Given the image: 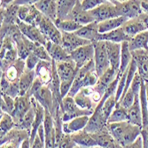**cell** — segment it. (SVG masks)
I'll return each instance as SVG.
<instances>
[{
	"mask_svg": "<svg viewBox=\"0 0 148 148\" xmlns=\"http://www.w3.org/2000/svg\"><path fill=\"white\" fill-rule=\"evenodd\" d=\"M107 128L114 140L122 147L132 144L141 136V128L132 125L129 122L107 123Z\"/></svg>",
	"mask_w": 148,
	"mask_h": 148,
	"instance_id": "cell-1",
	"label": "cell"
},
{
	"mask_svg": "<svg viewBox=\"0 0 148 148\" xmlns=\"http://www.w3.org/2000/svg\"><path fill=\"white\" fill-rule=\"evenodd\" d=\"M111 2L115 5L118 17H125L130 20L138 17L143 13L140 0H127V1L111 0Z\"/></svg>",
	"mask_w": 148,
	"mask_h": 148,
	"instance_id": "cell-2",
	"label": "cell"
},
{
	"mask_svg": "<svg viewBox=\"0 0 148 148\" xmlns=\"http://www.w3.org/2000/svg\"><path fill=\"white\" fill-rule=\"evenodd\" d=\"M63 106H62V121L64 123H68L69 121L81 117V116H91L93 114L92 110L82 109L76 105L74 98L66 96L63 99Z\"/></svg>",
	"mask_w": 148,
	"mask_h": 148,
	"instance_id": "cell-3",
	"label": "cell"
},
{
	"mask_svg": "<svg viewBox=\"0 0 148 148\" xmlns=\"http://www.w3.org/2000/svg\"><path fill=\"white\" fill-rule=\"evenodd\" d=\"M92 44L94 45V50H95V56H94L95 71L98 76L101 77L110 69V62L106 49V42L98 41Z\"/></svg>",
	"mask_w": 148,
	"mask_h": 148,
	"instance_id": "cell-4",
	"label": "cell"
},
{
	"mask_svg": "<svg viewBox=\"0 0 148 148\" xmlns=\"http://www.w3.org/2000/svg\"><path fill=\"white\" fill-rule=\"evenodd\" d=\"M0 21L1 26L10 27L12 25L17 24L19 20L18 18V11L20 5H16L14 1L10 0H1L0 1Z\"/></svg>",
	"mask_w": 148,
	"mask_h": 148,
	"instance_id": "cell-5",
	"label": "cell"
},
{
	"mask_svg": "<svg viewBox=\"0 0 148 148\" xmlns=\"http://www.w3.org/2000/svg\"><path fill=\"white\" fill-rule=\"evenodd\" d=\"M30 138V132L18 128L12 129L0 139V148H21L22 142Z\"/></svg>",
	"mask_w": 148,
	"mask_h": 148,
	"instance_id": "cell-6",
	"label": "cell"
},
{
	"mask_svg": "<svg viewBox=\"0 0 148 148\" xmlns=\"http://www.w3.org/2000/svg\"><path fill=\"white\" fill-rule=\"evenodd\" d=\"M69 55L71 60L75 63L77 69L79 70L94 60V56H95L94 45L93 44H90L85 46H82L71 52Z\"/></svg>",
	"mask_w": 148,
	"mask_h": 148,
	"instance_id": "cell-7",
	"label": "cell"
},
{
	"mask_svg": "<svg viewBox=\"0 0 148 148\" xmlns=\"http://www.w3.org/2000/svg\"><path fill=\"white\" fill-rule=\"evenodd\" d=\"M89 12L93 17L94 21L98 23L118 17L115 5L111 2V0L110 1L106 0L102 5H99L95 9L90 11Z\"/></svg>",
	"mask_w": 148,
	"mask_h": 148,
	"instance_id": "cell-8",
	"label": "cell"
},
{
	"mask_svg": "<svg viewBox=\"0 0 148 148\" xmlns=\"http://www.w3.org/2000/svg\"><path fill=\"white\" fill-rule=\"evenodd\" d=\"M37 28L43 33V35L46 37L48 41H51L52 43L61 45L62 43V35L59 29L55 26L54 22L51 20L48 19L44 15L41 22L39 23Z\"/></svg>",
	"mask_w": 148,
	"mask_h": 148,
	"instance_id": "cell-9",
	"label": "cell"
},
{
	"mask_svg": "<svg viewBox=\"0 0 148 148\" xmlns=\"http://www.w3.org/2000/svg\"><path fill=\"white\" fill-rule=\"evenodd\" d=\"M17 25L20 28L21 33L23 34V36H26L28 39H29L30 41L35 42V43H39V44L43 45L44 46L46 45L48 40L43 35V33L40 31V29L37 28V27L29 25L20 20H18Z\"/></svg>",
	"mask_w": 148,
	"mask_h": 148,
	"instance_id": "cell-10",
	"label": "cell"
},
{
	"mask_svg": "<svg viewBox=\"0 0 148 148\" xmlns=\"http://www.w3.org/2000/svg\"><path fill=\"white\" fill-rule=\"evenodd\" d=\"M61 35H62L61 46L64 48V50L68 52L69 54H70L71 52H73L74 51H75L76 49H78L80 47L92 44L91 42L88 41L86 39L79 37L75 33L61 32Z\"/></svg>",
	"mask_w": 148,
	"mask_h": 148,
	"instance_id": "cell-11",
	"label": "cell"
},
{
	"mask_svg": "<svg viewBox=\"0 0 148 148\" xmlns=\"http://www.w3.org/2000/svg\"><path fill=\"white\" fill-rule=\"evenodd\" d=\"M31 98L27 94L25 96H19L15 99V107L14 111L12 114V117L16 125L21 122L25 114L31 108Z\"/></svg>",
	"mask_w": 148,
	"mask_h": 148,
	"instance_id": "cell-12",
	"label": "cell"
},
{
	"mask_svg": "<svg viewBox=\"0 0 148 148\" xmlns=\"http://www.w3.org/2000/svg\"><path fill=\"white\" fill-rule=\"evenodd\" d=\"M91 70H95V62H94V60H91L90 62H89L87 65H85L84 66H83L82 69H80L75 75V81L72 84V87L68 94L69 97L71 98H75V96L76 94L82 90L83 88V84L84 81L86 78L88 73Z\"/></svg>",
	"mask_w": 148,
	"mask_h": 148,
	"instance_id": "cell-13",
	"label": "cell"
},
{
	"mask_svg": "<svg viewBox=\"0 0 148 148\" xmlns=\"http://www.w3.org/2000/svg\"><path fill=\"white\" fill-rule=\"evenodd\" d=\"M122 28L123 29L125 34L130 38L134 37L135 36H137L145 30H148L147 26H146L144 17H143V13L137 18L128 20L123 25Z\"/></svg>",
	"mask_w": 148,
	"mask_h": 148,
	"instance_id": "cell-14",
	"label": "cell"
},
{
	"mask_svg": "<svg viewBox=\"0 0 148 148\" xmlns=\"http://www.w3.org/2000/svg\"><path fill=\"white\" fill-rule=\"evenodd\" d=\"M66 21H73L82 26H86L92 22H96L89 12H85L83 10L81 1H79V0H76V4L74 9L68 16V18L66 19Z\"/></svg>",
	"mask_w": 148,
	"mask_h": 148,
	"instance_id": "cell-15",
	"label": "cell"
},
{
	"mask_svg": "<svg viewBox=\"0 0 148 148\" xmlns=\"http://www.w3.org/2000/svg\"><path fill=\"white\" fill-rule=\"evenodd\" d=\"M132 58L138 66V73L142 81L148 84V59L146 50H138L131 51Z\"/></svg>",
	"mask_w": 148,
	"mask_h": 148,
	"instance_id": "cell-16",
	"label": "cell"
},
{
	"mask_svg": "<svg viewBox=\"0 0 148 148\" xmlns=\"http://www.w3.org/2000/svg\"><path fill=\"white\" fill-rule=\"evenodd\" d=\"M56 69L60 83L69 80H75V75L78 72L76 65L72 60L56 63Z\"/></svg>",
	"mask_w": 148,
	"mask_h": 148,
	"instance_id": "cell-17",
	"label": "cell"
},
{
	"mask_svg": "<svg viewBox=\"0 0 148 148\" xmlns=\"http://www.w3.org/2000/svg\"><path fill=\"white\" fill-rule=\"evenodd\" d=\"M43 15L55 22L57 20V1L56 0H39L34 5Z\"/></svg>",
	"mask_w": 148,
	"mask_h": 148,
	"instance_id": "cell-18",
	"label": "cell"
},
{
	"mask_svg": "<svg viewBox=\"0 0 148 148\" xmlns=\"http://www.w3.org/2000/svg\"><path fill=\"white\" fill-rule=\"evenodd\" d=\"M93 138L95 139L97 145L102 148H123L113 138L110 134L108 128L103 130L102 131L91 134Z\"/></svg>",
	"mask_w": 148,
	"mask_h": 148,
	"instance_id": "cell-19",
	"label": "cell"
},
{
	"mask_svg": "<svg viewBox=\"0 0 148 148\" xmlns=\"http://www.w3.org/2000/svg\"><path fill=\"white\" fill-rule=\"evenodd\" d=\"M106 49L108 55L110 68L119 71L121 64V51H122V44H116L112 42H106Z\"/></svg>",
	"mask_w": 148,
	"mask_h": 148,
	"instance_id": "cell-20",
	"label": "cell"
},
{
	"mask_svg": "<svg viewBox=\"0 0 148 148\" xmlns=\"http://www.w3.org/2000/svg\"><path fill=\"white\" fill-rule=\"evenodd\" d=\"M26 63L25 60L18 59L14 63H12L9 68L1 74V77L5 78L9 82H14L19 80L25 71Z\"/></svg>",
	"mask_w": 148,
	"mask_h": 148,
	"instance_id": "cell-21",
	"label": "cell"
},
{
	"mask_svg": "<svg viewBox=\"0 0 148 148\" xmlns=\"http://www.w3.org/2000/svg\"><path fill=\"white\" fill-rule=\"evenodd\" d=\"M45 48L49 53L50 57L51 58V60H54L56 63L68 61L71 60L70 55L60 45L54 44L51 41H48L45 45Z\"/></svg>",
	"mask_w": 148,
	"mask_h": 148,
	"instance_id": "cell-22",
	"label": "cell"
},
{
	"mask_svg": "<svg viewBox=\"0 0 148 148\" xmlns=\"http://www.w3.org/2000/svg\"><path fill=\"white\" fill-rule=\"evenodd\" d=\"M90 120V116H81L75 118L68 123H64L62 126L63 133L64 134H69V135H72L76 132H79L81 130H84L86 127L88 122Z\"/></svg>",
	"mask_w": 148,
	"mask_h": 148,
	"instance_id": "cell-23",
	"label": "cell"
},
{
	"mask_svg": "<svg viewBox=\"0 0 148 148\" xmlns=\"http://www.w3.org/2000/svg\"><path fill=\"white\" fill-rule=\"evenodd\" d=\"M33 97L45 110H48L49 112L51 111L53 106V96L48 86L44 85L41 87L34 94Z\"/></svg>",
	"mask_w": 148,
	"mask_h": 148,
	"instance_id": "cell-24",
	"label": "cell"
},
{
	"mask_svg": "<svg viewBox=\"0 0 148 148\" xmlns=\"http://www.w3.org/2000/svg\"><path fill=\"white\" fill-rule=\"evenodd\" d=\"M131 38L129 37L123 29L121 27L119 29L112 30L110 32L99 34L98 37V41H105V42H112L116 44H123V42H130Z\"/></svg>",
	"mask_w": 148,
	"mask_h": 148,
	"instance_id": "cell-25",
	"label": "cell"
},
{
	"mask_svg": "<svg viewBox=\"0 0 148 148\" xmlns=\"http://www.w3.org/2000/svg\"><path fill=\"white\" fill-rule=\"evenodd\" d=\"M128 122L132 125L142 128L143 118H142V110L140 106L139 95L136 96L133 105L128 109Z\"/></svg>",
	"mask_w": 148,
	"mask_h": 148,
	"instance_id": "cell-26",
	"label": "cell"
},
{
	"mask_svg": "<svg viewBox=\"0 0 148 148\" xmlns=\"http://www.w3.org/2000/svg\"><path fill=\"white\" fill-rule=\"evenodd\" d=\"M36 77L38 78L45 85H48L51 80L52 63L49 61L40 60L35 69Z\"/></svg>",
	"mask_w": 148,
	"mask_h": 148,
	"instance_id": "cell-27",
	"label": "cell"
},
{
	"mask_svg": "<svg viewBox=\"0 0 148 148\" xmlns=\"http://www.w3.org/2000/svg\"><path fill=\"white\" fill-rule=\"evenodd\" d=\"M118 74H119V71H116L110 68L101 77H99L98 84L94 86L95 90L98 91L99 94H101L102 96H104L106 90H107L108 86L116 79Z\"/></svg>",
	"mask_w": 148,
	"mask_h": 148,
	"instance_id": "cell-28",
	"label": "cell"
},
{
	"mask_svg": "<svg viewBox=\"0 0 148 148\" xmlns=\"http://www.w3.org/2000/svg\"><path fill=\"white\" fill-rule=\"evenodd\" d=\"M98 24V22H92L89 25L84 26L81 29L75 32V34L79 37L86 39L91 43L98 42V37L99 36Z\"/></svg>",
	"mask_w": 148,
	"mask_h": 148,
	"instance_id": "cell-29",
	"label": "cell"
},
{
	"mask_svg": "<svg viewBox=\"0 0 148 148\" xmlns=\"http://www.w3.org/2000/svg\"><path fill=\"white\" fill-rule=\"evenodd\" d=\"M71 138L74 140V142L80 146H83L85 148H92L98 146L91 134L84 131V130L75 134H72Z\"/></svg>",
	"mask_w": 148,
	"mask_h": 148,
	"instance_id": "cell-30",
	"label": "cell"
},
{
	"mask_svg": "<svg viewBox=\"0 0 148 148\" xmlns=\"http://www.w3.org/2000/svg\"><path fill=\"white\" fill-rule=\"evenodd\" d=\"M45 116V109L36 101V118L32 125V130L30 132V138H29L31 145L35 138L37 136V131H38L39 127L44 123Z\"/></svg>",
	"mask_w": 148,
	"mask_h": 148,
	"instance_id": "cell-31",
	"label": "cell"
},
{
	"mask_svg": "<svg viewBox=\"0 0 148 148\" xmlns=\"http://www.w3.org/2000/svg\"><path fill=\"white\" fill-rule=\"evenodd\" d=\"M129 19L125 17H117V18L110 19V20L105 21L103 22H100L98 24L99 32V34H104V33H107L112 30H114L116 29H119L121 27H123V25Z\"/></svg>",
	"mask_w": 148,
	"mask_h": 148,
	"instance_id": "cell-32",
	"label": "cell"
},
{
	"mask_svg": "<svg viewBox=\"0 0 148 148\" xmlns=\"http://www.w3.org/2000/svg\"><path fill=\"white\" fill-rule=\"evenodd\" d=\"M130 51L138 50H148V30H145L134 37L128 42Z\"/></svg>",
	"mask_w": 148,
	"mask_h": 148,
	"instance_id": "cell-33",
	"label": "cell"
},
{
	"mask_svg": "<svg viewBox=\"0 0 148 148\" xmlns=\"http://www.w3.org/2000/svg\"><path fill=\"white\" fill-rule=\"evenodd\" d=\"M76 4V0H58L57 20L66 21Z\"/></svg>",
	"mask_w": 148,
	"mask_h": 148,
	"instance_id": "cell-34",
	"label": "cell"
},
{
	"mask_svg": "<svg viewBox=\"0 0 148 148\" xmlns=\"http://www.w3.org/2000/svg\"><path fill=\"white\" fill-rule=\"evenodd\" d=\"M31 102H32L31 108L25 114L21 122L15 126V128L21 129V130H28L29 132H31L32 125H33V123L36 118V100L34 97L31 98Z\"/></svg>",
	"mask_w": 148,
	"mask_h": 148,
	"instance_id": "cell-35",
	"label": "cell"
},
{
	"mask_svg": "<svg viewBox=\"0 0 148 148\" xmlns=\"http://www.w3.org/2000/svg\"><path fill=\"white\" fill-rule=\"evenodd\" d=\"M36 79V71H24L20 78V96H25L30 90Z\"/></svg>",
	"mask_w": 148,
	"mask_h": 148,
	"instance_id": "cell-36",
	"label": "cell"
},
{
	"mask_svg": "<svg viewBox=\"0 0 148 148\" xmlns=\"http://www.w3.org/2000/svg\"><path fill=\"white\" fill-rule=\"evenodd\" d=\"M132 54L129 49L128 42H123L122 44V51H121V64L119 74L123 75L130 66V62L132 61Z\"/></svg>",
	"mask_w": 148,
	"mask_h": 148,
	"instance_id": "cell-37",
	"label": "cell"
},
{
	"mask_svg": "<svg viewBox=\"0 0 148 148\" xmlns=\"http://www.w3.org/2000/svg\"><path fill=\"white\" fill-rule=\"evenodd\" d=\"M123 122H128V109L117 103L114 111L107 120V123L110 124Z\"/></svg>",
	"mask_w": 148,
	"mask_h": 148,
	"instance_id": "cell-38",
	"label": "cell"
},
{
	"mask_svg": "<svg viewBox=\"0 0 148 148\" xmlns=\"http://www.w3.org/2000/svg\"><path fill=\"white\" fill-rule=\"evenodd\" d=\"M0 114H1V119H0V138H3L9 131L15 128L16 124L12 115L4 112H1Z\"/></svg>",
	"mask_w": 148,
	"mask_h": 148,
	"instance_id": "cell-39",
	"label": "cell"
},
{
	"mask_svg": "<svg viewBox=\"0 0 148 148\" xmlns=\"http://www.w3.org/2000/svg\"><path fill=\"white\" fill-rule=\"evenodd\" d=\"M116 104H117V102L115 100V95H112L105 102L100 100V102L97 105L96 108H99L101 110L103 117L105 118L106 121H107L109 118V116L111 115L112 112L114 111Z\"/></svg>",
	"mask_w": 148,
	"mask_h": 148,
	"instance_id": "cell-40",
	"label": "cell"
},
{
	"mask_svg": "<svg viewBox=\"0 0 148 148\" xmlns=\"http://www.w3.org/2000/svg\"><path fill=\"white\" fill-rule=\"evenodd\" d=\"M76 105L82 109H87V110H92L94 111L97 106V104L94 103L91 99L89 96H86L85 94L80 90L74 98Z\"/></svg>",
	"mask_w": 148,
	"mask_h": 148,
	"instance_id": "cell-41",
	"label": "cell"
},
{
	"mask_svg": "<svg viewBox=\"0 0 148 148\" xmlns=\"http://www.w3.org/2000/svg\"><path fill=\"white\" fill-rule=\"evenodd\" d=\"M54 24L60 32H66V33H75L84 27V26L80 25L77 22L73 21L56 20Z\"/></svg>",
	"mask_w": 148,
	"mask_h": 148,
	"instance_id": "cell-42",
	"label": "cell"
},
{
	"mask_svg": "<svg viewBox=\"0 0 148 148\" xmlns=\"http://www.w3.org/2000/svg\"><path fill=\"white\" fill-rule=\"evenodd\" d=\"M0 107H1V112L8 114L12 115L14 111L15 107V99H13L6 94H1V102H0Z\"/></svg>",
	"mask_w": 148,
	"mask_h": 148,
	"instance_id": "cell-43",
	"label": "cell"
},
{
	"mask_svg": "<svg viewBox=\"0 0 148 148\" xmlns=\"http://www.w3.org/2000/svg\"><path fill=\"white\" fill-rule=\"evenodd\" d=\"M1 94H6L13 99H15L17 97L20 96V79L16 80L14 82H10L9 86L7 89L1 92Z\"/></svg>",
	"mask_w": 148,
	"mask_h": 148,
	"instance_id": "cell-44",
	"label": "cell"
},
{
	"mask_svg": "<svg viewBox=\"0 0 148 148\" xmlns=\"http://www.w3.org/2000/svg\"><path fill=\"white\" fill-rule=\"evenodd\" d=\"M136 96L137 95H135L134 92L132 91V90L130 88V90L127 91V93L124 95V97L120 99L118 104H120L121 106H123V107H125L126 109H129L130 107L133 105L134 101H135Z\"/></svg>",
	"mask_w": 148,
	"mask_h": 148,
	"instance_id": "cell-45",
	"label": "cell"
},
{
	"mask_svg": "<svg viewBox=\"0 0 148 148\" xmlns=\"http://www.w3.org/2000/svg\"><path fill=\"white\" fill-rule=\"evenodd\" d=\"M105 1L106 0H83V1H81V5H82L84 11L90 12L102 5Z\"/></svg>",
	"mask_w": 148,
	"mask_h": 148,
	"instance_id": "cell-46",
	"label": "cell"
},
{
	"mask_svg": "<svg viewBox=\"0 0 148 148\" xmlns=\"http://www.w3.org/2000/svg\"><path fill=\"white\" fill-rule=\"evenodd\" d=\"M16 48H17V51H18V57L21 60H26L28 59V57L30 55V51H29L28 47L26 46V45L23 42V38L21 41H20L19 43L16 44Z\"/></svg>",
	"mask_w": 148,
	"mask_h": 148,
	"instance_id": "cell-47",
	"label": "cell"
},
{
	"mask_svg": "<svg viewBox=\"0 0 148 148\" xmlns=\"http://www.w3.org/2000/svg\"><path fill=\"white\" fill-rule=\"evenodd\" d=\"M40 60H40L38 57H36L35 54H33V53H30V55L28 57V59L25 60V63H26L25 71H31V70L36 69V66L38 65Z\"/></svg>",
	"mask_w": 148,
	"mask_h": 148,
	"instance_id": "cell-48",
	"label": "cell"
},
{
	"mask_svg": "<svg viewBox=\"0 0 148 148\" xmlns=\"http://www.w3.org/2000/svg\"><path fill=\"white\" fill-rule=\"evenodd\" d=\"M75 145H76V144L72 139L71 135H69V134H64L60 142L58 148H74Z\"/></svg>",
	"mask_w": 148,
	"mask_h": 148,
	"instance_id": "cell-49",
	"label": "cell"
},
{
	"mask_svg": "<svg viewBox=\"0 0 148 148\" xmlns=\"http://www.w3.org/2000/svg\"><path fill=\"white\" fill-rule=\"evenodd\" d=\"M141 84H142V80L138 75V73L136 74L135 77H134L131 85H130V89L132 90V91L134 92L135 95H139L140 94V90H141Z\"/></svg>",
	"mask_w": 148,
	"mask_h": 148,
	"instance_id": "cell-50",
	"label": "cell"
},
{
	"mask_svg": "<svg viewBox=\"0 0 148 148\" xmlns=\"http://www.w3.org/2000/svg\"><path fill=\"white\" fill-rule=\"evenodd\" d=\"M141 137L143 139L144 148H148V120L143 123L141 128Z\"/></svg>",
	"mask_w": 148,
	"mask_h": 148,
	"instance_id": "cell-51",
	"label": "cell"
},
{
	"mask_svg": "<svg viewBox=\"0 0 148 148\" xmlns=\"http://www.w3.org/2000/svg\"><path fill=\"white\" fill-rule=\"evenodd\" d=\"M123 148H144V145H143V139H142V137H138L137 138L136 141H134L132 144L129 145H126Z\"/></svg>",
	"mask_w": 148,
	"mask_h": 148,
	"instance_id": "cell-52",
	"label": "cell"
},
{
	"mask_svg": "<svg viewBox=\"0 0 148 148\" xmlns=\"http://www.w3.org/2000/svg\"><path fill=\"white\" fill-rule=\"evenodd\" d=\"M141 10H142L143 13L148 15V0L141 1Z\"/></svg>",
	"mask_w": 148,
	"mask_h": 148,
	"instance_id": "cell-53",
	"label": "cell"
},
{
	"mask_svg": "<svg viewBox=\"0 0 148 148\" xmlns=\"http://www.w3.org/2000/svg\"><path fill=\"white\" fill-rule=\"evenodd\" d=\"M21 148H31V143H30V140L29 138L26 139L22 142L21 145Z\"/></svg>",
	"mask_w": 148,
	"mask_h": 148,
	"instance_id": "cell-54",
	"label": "cell"
},
{
	"mask_svg": "<svg viewBox=\"0 0 148 148\" xmlns=\"http://www.w3.org/2000/svg\"><path fill=\"white\" fill-rule=\"evenodd\" d=\"M143 17H144V20H145V22L147 26V29H148V15L145 14V13H143Z\"/></svg>",
	"mask_w": 148,
	"mask_h": 148,
	"instance_id": "cell-55",
	"label": "cell"
},
{
	"mask_svg": "<svg viewBox=\"0 0 148 148\" xmlns=\"http://www.w3.org/2000/svg\"><path fill=\"white\" fill-rule=\"evenodd\" d=\"M145 90H146V100H147V106H148V84H145Z\"/></svg>",
	"mask_w": 148,
	"mask_h": 148,
	"instance_id": "cell-56",
	"label": "cell"
},
{
	"mask_svg": "<svg viewBox=\"0 0 148 148\" xmlns=\"http://www.w3.org/2000/svg\"><path fill=\"white\" fill-rule=\"evenodd\" d=\"M74 148H85V147H83V146H80V145H76Z\"/></svg>",
	"mask_w": 148,
	"mask_h": 148,
	"instance_id": "cell-57",
	"label": "cell"
},
{
	"mask_svg": "<svg viewBox=\"0 0 148 148\" xmlns=\"http://www.w3.org/2000/svg\"><path fill=\"white\" fill-rule=\"evenodd\" d=\"M146 57H147V59H148V50H146Z\"/></svg>",
	"mask_w": 148,
	"mask_h": 148,
	"instance_id": "cell-58",
	"label": "cell"
},
{
	"mask_svg": "<svg viewBox=\"0 0 148 148\" xmlns=\"http://www.w3.org/2000/svg\"><path fill=\"white\" fill-rule=\"evenodd\" d=\"M94 148H102V147H99V146H96V147H94Z\"/></svg>",
	"mask_w": 148,
	"mask_h": 148,
	"instance_id": "cell-59",
	"label": "cell"
},
{
	"mask_svg": "<svg viewBox=\"0 0 148 148\" xmlns=\"http://www.w3.org/2000/svg\"><path fill=\"white\" fill-rule=\"evenodd\" d=\"M92 148H94V147H92Z\"/></svg>",
	"mask_w": 148,
	"mask_h": 148,
	"instance_id": "cell-60",
	"label": "cell"
}]
</instances>
